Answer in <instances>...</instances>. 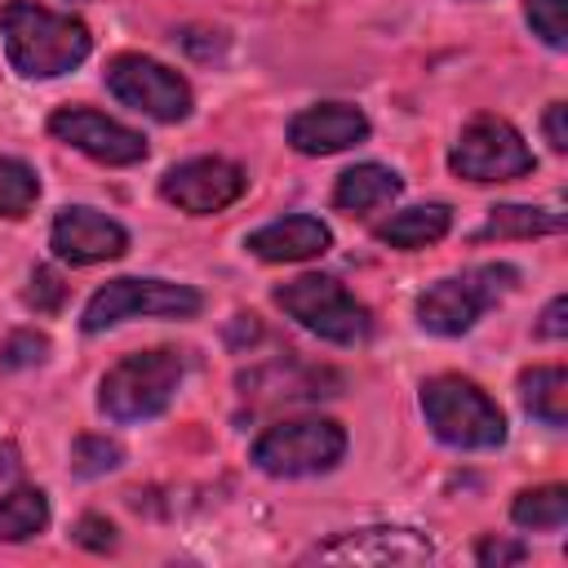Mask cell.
<instances>
[{
  "label": "cell",
  "instance_id": "6da1fadb",
  "mask_svg": "<svg viewBox=\"0 0 568 568\" xmlns=\"http://www.w3.org/2000/svg\"><path fill=\"white\" fill-rule=\"evenodd\" d=\"M0 36H4V53L13 62L18 75L27 80H53L67 75L71 67H80L93 49L89 27L71 13H53L40 9L31 0H9L0 4Z\"/></svg>",
  "mask_w": 568,
  "mask_h": 568
},
{
  "label": "cell",
  "instance_id": "7a4b0ae2",
  "mask_svg": "<svg viewBox=\"0 0 568 568\" xmlns=\"http://www.w3.org/2000/svg\"><path fill=\"white\" fill-rule=\"evenodd\" d=\"M182 355L178 351H138L124 355L115 368H106L98 386V408L111 422H151L169 408L178 382H182Z\"/></svg>",
  "mask_w": 568,
  "mask_h": 568
},
{
  "label": "cell",
  "instance_id": "3957f363",
  "mask_svg": "<svg viewBox=\"0 0 568 568\" xmlns=\"http://www.w3.org/2000/svg\"><path fill=\"white\" fill-rule=\"evenodd\" d=\"M422 413L430 430L453 448H497L506 439L501 408L457 373L422 382Z\"/></svg>",
  "mask_w": 568,
  "mask_h": 568
},
{
  "label": "cell",
  "instance_id": "277c9868",
  "mask_svg": "<svg viewBox=\"0 0 568 568\" xmlns=\"http://www.w3.org/2000/svg\"><path fill=\"white\" fill-rule=\"evenodd\" d=\"M275 302L306 333H315L324 342H337V346H355L373 333L368 306L355 302L342 288V280H333V275H297V280L275 288Z\"/></svg>",
  "mask_w": 568,
  "mask_h": 568
},
{
  "label": "cell",
  "instance_id": "5b68a950",
  "mask_svg": "<svg viewBox=\"0 0 568 568\" xmlns=\"http://www.w3.org/2000/svg\"><path fill=\"white\" fill-rule=\"evenodd\" d=\"M519 280L515 266L506 262H488V266H475L466 275H453V280H439L430 284L422 297H417V324L435 337H457L466 333L501 293H510Z\"/></svg>",
  "mask_w": 568,
  "mask_h": 568
},
{
  "label": "cell",
  "instance_id": "8992f818",
  "mask_svg": "<svg viewBox=\"0 0 568 568\" xmlns=\"http://www.w3.org/2000/svg\"><path fill=\"white\" fill-rule=\"evenodd\" d=\"M342 453H346V430L337 422H328V417L275 422L253 444V462L266 475H280V479L324 475V470H333L342 462Z\"/></svg>",
  "mask_w": 568,
  "mask_h": 568
},
{
  "label": "cell",
  "instance_id": "52a82bcc",
  "mask_svg": "<svg viewBox=\"0 0 568 568\" xmlns=\"http://www.w3.org/2000/svg\"><path fill=\"white\" fill-rule=\"evenodd\" d=\"M204 297L191 288V284H173V280H111L106 288H98L84 306V333H102V328H115L124 320H138V315H160V320H191L200 315Z\"/></svg>",
  "mask_w": 568,
  "mask_h": 568
},
{
  "label": "cell",
  "instance_id": "ba28073f",
  "mask_svg": "<svg viewBox=\"0 0 568 568\" xmlns=\"http://www.w3.org/2000/svg\"><path fill=\"white\" fill-rule=\"evenodd\" d=\"M448 164H453L457 178H470V182H510V178H524V173L537 169L524 138L497 115L470 120L462 129V138L453 142Z\"/></svg>",
  "mask_w": 568,
  "mask_h": 568
},
{
  "label": "cell",
  "instance_id": "9c48e42d",
  "mask_svg": "<svg viewBox=\"0 0 568 568\" xmlns=\"http://www.w3.org/2000/svg\"><path fill=\"white\" fill-rule=\"evenodd\" d=\"M106 84L124 106H133V111H142L151 120L178 124V120L191 115V84L178 71H169L164 62H155V58H142V53L111 58L106 62Z\"/></svg>",
  "mask_w": 568,
  "mask_h": 568
},
{
  "label": "cell",
  "instance_id": "30bf717a",
  "mask_svg": "<svg viewBox=\"0 0 568 568\" xmlns=\"http://www.w3.org/2000/svg\"><path fill=\"white\" fill-rule=\"evenodd\" d=\"M244 186H248L244 169L231 164V160H217V155L182 160V164H173V169L160 178V195H164L169 204H178L182 213H195V217L235 204V200L244 195Z\"/></svg>",
  "mask_w": 568,
  "mask_h": 568
},
{
  "label": "cell",
  "instance_id": "8fae6325",
  "mask_svg": "<svg viewBox=\"0 0 568 568\" xmlns=\"http://www.w3.org/2000/svg\"><path fill=\"white\" fill-rule=\"evenodd\" d=\"M435 550L426 541V532H413V528H390V524H377V528H355V532H342L324 546L311 550V559H324V564H373V568H413V564H426Z\"/></svg>",
  "mask_w": 568,
  "mask_h": 568
},
{
  "label": "cell",
  "instance_id": "7c38bea8",
  "mask_svg": "<svg viewBox=\"0 0 568 568\" xmlns=\"http://www.w3.org/2000/svg\"><path fill=\"white\" fill-rule=\"evenodd\" d=\"M49 133L102 164H138L146 155V138L133 133L129 124L102 115V111H89V106H62L49 115Z\"/></svg>",
  "mask_w": 568,
  "mask_h": 568
},
{
  "label": "cell",
  "instance_id": "4fadbf2b",
  "mask_svg": "<svg viewBox=\"0 0 568 568\" xmlns=\"http://www.w3.org/2000/svg\"><path fill=\"white\" fill-rule=\"evenodd\" d=\"M49 244L62 262L71 266H93V262H111L129 248V231L98 213V209H84V204H71L53 217V231H49Z\"/></svg>",
  "mask_w": 568,
  "mask_h": 568
},
{
  "label": "cell",
  "instance_id": "5bb4252c",
  "mask_svg": "<svg viewBox=\"0 0 568 568\" xmlns=\"http://www.w3.org/2000/svg\"><path fill=\"white\" fill-rule=\"evenodd\" d=\"M364 138H368V120L359 106H346V102H320L288 120V142L302 155H333Z\"/></svg>",
  "mask_w": 568,
  "mask_h": 568
},
{
  "label": "cell",
  "instance_id": "9a60e30c",
  "mask_svg": "<svg viewBox=\"0 0 568 568\" xmlns=\"http://www.w3.org/2000/svg\"><path fill=\"white\" fill-rule=\"evenodd\" d=\"M333 244L328 226L311 213H293V217H280V222H266L262 231H253L244 240V248L262 262H306V257H320L324 248Z\"/></svg>",
  "mask_w": 568,
  "mask_h": 568
},
{
  "label": "cell",
  "instance_id": "2e32d148",
  "mask_svg": "<svg viewBox=\"0 0 568 568\" xmlns=\"http://www.w3.org/2000/svg\"><path fill=\"white\" fill-rule=\"evenodd\" d=\"M399 173L386 169V164H355L337 178L333 186V204L346 209V213H368V209H382L399 195Z\"/></svg>",
  "mask_w": 568,
  "mask_h": 568
},
{
  "label": "cell",
  "instance_id": "e0dca14e",
  "mask_svg": "<svg viewBox=\"0 0 568 568\" xmlns=\"http://www.w3.org/2000/svg\"><path fill=\"white\" fill-rule=\"evenodd\" d=\"M448 226H453V209L448 204H417V209H404L390 222H382L377 226V240L390 244V248L413 253V248H426V244L444 240Z\"/></svg>",
  "mask_w": 568,
  "mask_h": 568
},
{
  "label": "cell",
  "instance_id": "ac0fdd59",
  "mask_svg": "<svg viewBox=\"0 0 568 568\" xmlns=\"http://www.w3.org/2000/svg\"><path fill=\"white\" fill-rule=\"evenodd\" d=\"M519 399L524 408L546 422V426H568V373L559 364H546V368H528L519 377Z\"/></svg>",
  "mask_w": 568,
  "mask_h": 568
},
{
  "label": "cell",
  "instance_id": "d6986e66",
  "mask_svg": "<svg viewBox=\"0 0 568 568\" xmlns=\"http://www.w3.org/2000/svg\"><path fill=\"white\" fill-rule=\"evenodd\" d=\"M564 217L537 204H501L488 213V222L475 231V240H532V235H559Z\"/></svg>",
  "mask_w": 568,
  "mask_h": 568
},
{
  "label": "cell",
  "instance_id": "ffe728a7",
  "mask_svg": "<svg viewBox=\"0 0 568 568\" xmlns=\"http://www.w3.org/2000/svg\"><path fill=\"white\" fill-rule=\"evenodd\" d=\"M510 519L528 532H559L568 524V488L564 484H546V488H528L515 497Z\"/></svg>",
  "mask_w": 568,
  "mask_h": 568
},
{
  "label": "cell",
  "instance_id": "44dd1931",
  "mask_svg": "<svg viewBox=\"0 0 568 568\" xmlns=\"http://www.w3.org/2000/svg\"><path fill=\"white\" fill-rule=\"evenodd\" d=\"M49 524V501L40 488H13L0 497V541H27Z\"/></svg>",
  "mask_w": 568,
  "mask_h": 568
},
{
  "label": "cell",
  "instance_id": "7402d4cb",
  "mask_svg": "<svg viewBox=\"0 0 568 568\" xmlns=\"http://www.w3.org/2000/svg\"><path fill=\"white\" fill-rule=\"evenodd\" d=\"M36 195H40L36 169L18 155H0V213L4 217H27L36 209Z\"/></svg>",
  "mask_w": 568,
  "mask_h": 568
},
{
  "label": "cell",
  "instance_id": "603a6c76",
  "mask_svg": "<svg viewBox=\"0 0 568 568\" xmlns=\"http://www.w3.org/2000/svg\"><path fill=\"white\" fill-rule=\"evenodd\" d=\"M115 466H124V448H120L115 439H106V435H80V439L71 444V470H75L80 479L106 475V470H115Z\"/></svg>",
  "mask_w": 568,
  "mask_h": 568
},
{
  "label": "cell",
  "instance_id": "cb8c5ba5",
  "mask_svg": "<svg viewBox=\"0 0 568 568\" xmlns=\"http://www.w3.org/2000/svg\"><path fill=\"white\" fill-rule=\"evenodd\" d=\"M524 18L541 44L550 49L568 44V0H524Z\"/></svg>",
  "mask_w": 568,
  "mask_h": 568
},
{
  "label": "cell",
  "instance_id": "d4e9b609",
  "mask_svg": "<svg viewBox=\"0 0 568 568\" xmlns=\"http://www.w3.org/2000/svg\"><path fill=\"white\" fill-rule=\"evenodd\" d=\"M44 355H49V337L36 333V328H18V333H9L4 346H0V368H4V373L36 368V364H44Z\"/></svg>",
  "mask_w": 568,
  "mask_h": 568
},
{
  "label": "cell",
  "instance_id": "484cf974",
  "mask_svg": "<svg viewBox=\"0 0 568 568\" xmlns=\"http://www.w3.org/2000/svg\"><path fill=\"white\" fill-rule=\"evenodd\" d=\"M22 302H27L31 311H40V315H53V311H62V302H67V280H62L53 266H36L31 280H27Z\"/></svg>",
  "mask_w": 568,
  "mask_h": 568
},
{
  "label": "cell",
  "instance_id": "4316f807",
  "mask_svg": "<svg viewBox=\"0 0 568 568\" xmlns=\"http://www.w3.org/2000/svg\"><path fill=\"white\" fill-rule=\"evenodd\" d=\"M71 537L84 546V550H115V524L111 519H102V515H80L75 519V528H71Z\"/></svg>",
  "mask_w": 568,
  "mask_h": 568
},
{
  "label": "cell",
  "instance_id": "83f0119b",
  "mask_svg": "<svg viewBox=\"0 0 568 568\" xmlns=\"http://www.w3.org/2000/svg\"><path fill=\"white\" fill-rule=\"evenodd\" d=\"M475 559H479L484 568L524 564V559H528V546H524V541H506V537H479V541H475Z\"/></svg>",
  "mask_w": 568,
  "mask_h": 568
},
{
  "label": "cell",
  "instance_id": "f1b7e54d",
  "mask_svg": "<svg viewBox=\"0 0 568 568\" xmlns=\"http://www.w3.org/2000/svg\"><path fill=\"white\" fill-rule=\"evenodd\" d=\"M537 333H541V337H555V342L568 333V297H555V302L541 311V324H537Z\"/></svg>",
  "mask_w": 568,
  "mask_h": 568
},
{
  "label": "cell",
  "instance_id": "f546056e",
  "mask_svg": "<svg viewBox=\"0 0 568 568\" xmlns=\"http://www.w3.org/2000/svg\"><path fill=\"white\" fill-rule=\"evenodd\" d=\"M564 115H568L564 102H550L546 106V142H550V151H568V124H564Z\"/></svg>",
  "mask_w": 568,
  "mask_h": 568
},
{
  "label": "cell",
  "instance_id": "4dcf8cb0",
  "mask_svg": "<svg viewBox=\"0 0 568 568\" xmlns=\"http://www.w3.org/2000/svg\"><path fill=\"white\" fill-rule=\"evenodd\" d=\"M18 475V448L9 439H0V484H9Z\"/></svg>",
  "mask_w": 568,
  "mask_h": 568
}]
</instances>
